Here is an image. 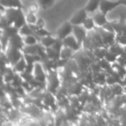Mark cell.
<instances>
[{"instance_id":"3957f363","label":"cell","mask_w":126,"mask_h":126,"mask_svg":"<svg viewBox=\"0 0 126 126\" xmlns=\"http://www.w3.org/2000/svg\"><path fill=\"white\" fill-rule=\"evenodd\" d=\"M73 27L74 25L69 21L63 22L56 31V37L59 39L63 40L65 38L72 34Z\"/></svg>"},{"instance_id":"d6986e66","label":"cell","mask_w":126,"mask_h":126,"mask_svg":"<svg viewBox=\"0 0 126 126\" xmlns=\"http://www.w3.org/2000/svg\"><path fill=\"white\" fill-rule=\"evenodd\" d=\"M26 20L27 23L29 25H35L38 21L35 13L32 12H29V13L26 16Z\"/></svg>"},{"instance_id":"8fae6325","label":"cell","mask_w":126,"mask_h":126,"mask_svg":"<svg viewBox=\"0 0 126 126\" xmlns=\"http://www.w3.org/2000/svg\"><path fill=\"white\" fill-rule=\"evenodd\" d=\"M102 0H89L84 8L88 13H94L100 9V5Z\"/></svg>"},{"instance_id":"ba28073f","label":"cell","mask_w":126,"mask_h":126,"mask_svg":"<svg viewBox=\"0 0 126 126\" xmlns=\"http://www.w3.org/2000/svg\"><path fill=\"white\" fill-rule=\"evenodd\" d=\"M33 74L34 79L38 82H44L45 80H47V74H46L43 65L40 62H38L35 64Z\"/></svg>"},{"instance_id":"2e32d148","label":"cell","mask_w":126,"mask_h":126,"mask_svg":"<svg viewBox=\"0 0 126 126\" xmlns=\"http://www.w3.org/2000/svg\"><path fill=\"white\" fill-rule=\"evenodd\" d=\"M23 39L25 45H33L39 43V39L36 36L34 35H28L23 36Z\"/></svg>"},{"instance_id":"ffe728a7","label":"cell","mask_w":126,"mask_h":126,"mask_svg":"<svg viewBox=\"0 0 126 126\" xmlns=\"http://www.w3.org/2000/svg\"><path fill=\"white\" fill-rule=\"evenodd\" d=\"M37 10H38V6L36 4H32L30 7V12H32V13H35V12L37 11Z\"/></svg>"},{"instance_id":"52a82bcc","label":"cell","mask_w":126,"mask_h":126,"mask_svg":"<svg viewBox=\"0 0 126 126\" xmlns=\"http://www.w3.org/2000/svg\"><path fill=\"white\" fill-rule=\"evenodd\" d=\"M72 34L76 38L78 42L82 45L84 40L88 36L89 32L84 28L83 25H74Z\"/></svg>"},{"instance_id":"44dd1931","label":"cell","mask_w":126,"mask_h":126,"mask_svg":"<svg viewBox=\"0 0 126 126\" xmlns=\"http://www.w3.org/2000/svg\"><path fill=\"white\" fill-rule=\"evenodd\" d=\"M121 2V5H124L126 6V0H120Z\"/></svg>"},{"instance_id":"7a4b0ae2","label":"cell","mask_w":126,"mask_h":126,"mask_svg":"<svg viewBox=\"0 0 126 126\" xmlns=\"http://www.w3.org/2000/svg\"><path fill=\"white\" fill-rule=\"evenodd\" d=\"M96 29L100 33V34L102 37L103 42L107 48H109L111 45L116 43L117 34L115 33L110 32V31L104 29L103 27H97Z\"/></svg>"},{"instance_id":"4fadbf2b","label":"cell","mask_w":126,"mask_h":126,"mask_svg":"<svg viewBox=\"0 0 126 126\" xmlns=\"http://www.w3.org/2000/svg\"><path fill=\"white\" fill-rule=\"evenodd\" d=\"M1 5L5 8H22L23 4L20 0H1Z\"/></svg>"},{"instance_id":"6da1fadb","label":"cell","mask_w":126,"mask_h":126,"mask_svg":"<svg viewBox=\"0 0 126 126\" xmlns=\"http://www.w3.org/2000/svg\"><path fill=\"white\" fill-rule=\"evenodd\" d=\"M5 55L11 66H14L24 56L21 50L8 46L5 50Z\"/></svg>"},{"instance_id":"7c38bea8","label":"cell","mask_w":126,"mask_h":126,"mask_svg":"<svg viewBox=\"0 0 126 126\" xmlns=\"http://www.w3.org/2000/svg\"><path fill=\"white\" fill-rule=\"evenodd\" d=\"M58 38L57 37H53L52 35L49 36H44L40 38L39 39V43L45 48H51L57 41Z\"/></svg>"},{"instance_id":"9a60e30c","label":"cell","mask_w":126,"mask_h":126,"mask_svg":"<svg viewBox=\"0 0 126 126\" xmlns=\"http://www.w3.org/2000/svg\"><path fill=\"white\" fill-rule=\"evenodd\" d=\"M83 26L84 27V28L88 32H89L91 30H93L97 27V26H96V25L94 23V21L93 19V17H89V16L87 17V19L83 22Z\"/></svg>"},{"instance_id":"5b68a950","label":"cell","mask_w":126,"mask_h":126,"mask_svg":"<svg viewBox=\"0 0 126 126\" xmlns=\"http://www.w3.org/2000/svg\"><path fill=\"white\" fill-rule=\"evenodd\" d=\"M88 17V12L83 7L77 10L70 19L69 22L73 25H83V22Z\"/></svg>"},{"instance_id":"277c9868","label":"cell","mask_w":126,"mask_h":126,"mask_svg":"<svg viewBox=\"0 0 126 126\" xmlns=\"http://www.w3.org/2000/svg\"><path fill=\"white\" fill-rule=\"evenodd\" d=\"M121 5V2L120 0H115V1H111V0H102L100 5V9L101 12H103L105 14H108L109 12L114 10L117 7Z\"/></svg>"},{"instance_id":"e0dca14e","label":"cell","mask_w":126,"mask_h":126,"mask_svg":"<svg viewBox=\"0 0 126 126\" xmlns=\"http://www.w3.org/2000/svg\"><path fill=\"white\" fill-rule=\"evenodd\" d=\"M55 1L56 0H37V2L39 7L44 10H47L52 7L55 4Z\"/></svg>"},{"instance_id":"8992f818","label":"cell","mask_w":126,"mask_h":126,"mask_svg":"<svg viewBox=\"0 0 126 126\" xmlns=\"http://www.w3.org/2000/svg\"><path fill=\"white\" fill-rule=\"evenodd\" d=\"M63 47L68 48L75 52L79 51L82 48V45L78 42V40L76 39V38L74 36L73 34L65 38L63 40Z\"/></svg>"},{"instance_id":"30bf717a","label":"cell","mask_w":126,"mask_h":126,"mask_svg":"<svg viewBox=\"0 0 126 126\" xmlns=\"http://www.w3.org/2000/svg\"><path fill=\"white\" fill-rule=\"evenodd\" d=\"M93 19L94 23L97 27H103L106 25H107L109 21L107 19L106 14L103 13L100 10H97L94 13L93 16Z\"/></svg>"},{"instance_id":"5bb4252c","label":"cell","mask_w":126,"mask_h":126,"mask_svg":"<svg viewBox=\"0 0 126 126\" xmlns=\"http://www.w3.org/2000/svg\"><path fill=\"white\" fill-rule=\"evenodd\" d=\"M27 63L23 56V57L14 65L13 66V71L16 73H23L26 71Z\"/></svg>"},{"instance_id":"ac0fdd59","label":"cell","mask_w":126,"mask_h":126,"mask_svg":"<svg viewBox=\"0 0 126 126\" xmlns=\"http://www.w3.org/2000/svg\"><path fill=\"white\" fill-rule=\"evenodd\" d=\"M118 57H119V56L114 54V53L111 52V51L109 50V49H108V50H107V52H106V54L104 59H105L107 62H109V63L114 64V63H115V62H117Z\"/></svg>"},{"instance_id":"9c48e42d","label":"cell","mask_w":126,"mask_h":126,"mask_svg":"<svg viewBox=\"0 0 126 126\" xmlns=\"http://www.w3.org/2000/svg\"><path fill=\"white\" fill-rule=\"evenodd\" d=\"M8 46L10 47H13L15 48H18L19 50H23L24 47L25 46L24 43V39H23V36H21L18 33L13 36L10 39H9V43H8ZM7 46V47H8Z\"/></svg>"}]
</instances>
